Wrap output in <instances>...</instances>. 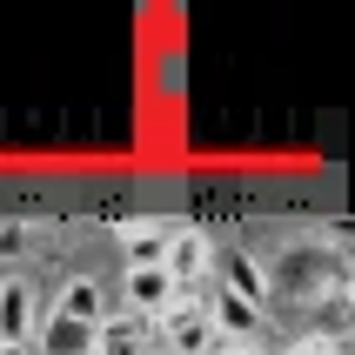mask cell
<instances>
[{"label":"cell","instance_id":"1","mask_svg":"<svg viewBox=\"0 0 355 355\" xmlns=\"http://www.w3.org/2000/svg\"><path fill=\"white\" fill-rule=\"evenodd\" d=\"M161 275L175 282V295L208 288V275H215V241L201 235V228H175L168 235V255H161Z\"/></svg>","mask_w":355,"mask_h":355},{"label":"cell","instance_id":"2","mask_svg":"<svg viewBox=\"0 0 355 355\" xmlns=\"http://www.w3.org/2000/svg\"><path fill=\"white\" fill-rule=\"evenodd\" d=\"M215 275H221V288H228V295L255 302L261 315H268V302H275V288H268V275H261V261L248 255V248H221V255H215Z\"/></svg>","mask_w":355,"mask_h":355},{"label":"cell","instance_id":"3","mask_svg":"<svg viewBox=\"0 0 355 355\" xmlns=\"http://www.w3.org/2000/svg\"><path fill=\"white\" fill-rule=\"evenodd\" d=\"M40 295H34V282H0V342H34V329H40Z\"/></svg>","mask_w":355,"mask_h":355},{"label":"cell","instance_id":"4","mask_svg":"<svg viewBox=\"0 0 355 355\" xmlns=\"http://www.w3.org/2000/svg\"><path fill=\"white\" fill-rule=\"evenodd\" d=\"M208 329H215V342H261V309L228 295V288H215L208 295Z\"/></svg>","mask_w":355,"mask_h":355},{"label":"cell","instance_id":"5","mask_svg":"<svg viewBox=\"0 0 355 355\" xmlns=\"http://www.w3.org/2000/svg\"><path fill=\"white\" fill-rule=\"evenodd\" d=\"M121 309L141 322H155L175 309V282L161 275V268H128V282H121Z\"/></svg>","mask_w":355,"mask_h":355},{"label":"cell","instance_id":"6","mask_svg":"<svg viewBox=\"0 0 355 355\" xmlns=\"http://www.w3.org/2000/svg\"><path fill=\"white\" fill-rule=\"evenodd\" d=\"M148 342H155V322L128 315V309L114 302V309H107V322L94 329V349H87V355H141Z\"/></svg>","mask_w":355,"mask_h":355},{"label":"cell","instance_id":"7","mask_svg":"<svg viewBox=\"0 0 355 355\" xmlns=\"http://www.w3.org/2000/svg\"><path fill=\"white\" fill-rule=\"evenodd\" d=\"M107 288H101L94 275H74V282H60V302H54V315H67V322H80V329H101L107 322Z\"/></svg>","mask_w":355,"mask_h":355},{"label":"cell","instance_id":"8","mask_svg":"<svg viewBox=\"0 0 355 355\" xmlns=\"http://www.w3.org/2000/svg\"><path fill=\"white\" fill-rule=\"evenodd\" d=\"M27 349H34V355H87V349H94V329H80V322H67V315L47 309Z\"/></svg>","mask_w":355,"mask_h":355},{"label":"cell","instance_id":"9","mask_svg":"<svg viewBox=\"0 0 355 355\" xmlns=\"http://www.w3.org/2000/svg\"><path fill=\"white\" fill-rule=\"evenodd\" d=\"M181 221H161V215H148V221H128L121 235H128V268H161V255H168V235H175Z\"/></svg>","mask_w":355,"mask_h":355},{"label":"cell","instance_id":"10","mask_svg":"<svg viewBox=\"0 0 355 355\" xmlns=\"http://www.w3.org/2000/svg\"><path fill=\"white\" fill-rule=\"evenodd\" d=\"M282 355H349V342H336L329 329H315V336H295Z\"/></svg>","mask_w":355,"mask_h":355},{"label":"cell","instance_id":"11","mask_svg":"<svg viewBox=\"0 0 355 355\" xmlns=\"http://www.w3.org/2000/svg\"><path fill=\"white\" fill-rule=\"evenodd\" d=\"M0 255H27V228L20 221H0Z\"/></svg>","mask_w":355,"mask_h":355},{"label":"cell","instance_id":"12","mask_svg":"<svg viewBox=\"0 0 355 355\" xmlns=\"http://www.w3.org/2000/svg\"><path fill=\"white\" fill-rule=\"evenodd\" d=\"M0 355H34V349H20V342H0Z\"/></svg>","mask_w":355,"mask_h":355},{"label":"cell","instance_id":"13","mask_svg":"<svg viewBox=\"0 0 355 355\" xmlns=\"http://www.w3.org/2000/svg\"><path fill=\"white\" fill-rule=\"evenodd\" d=\"M141 355H168V349H161V342H148V349H141Z\"/></svg>","mask_w":355,"mask_h":355}]
</instances>
